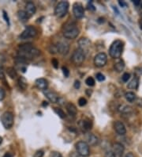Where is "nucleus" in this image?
<instances>
[{"label": "nucleus", "instance_id": "21", "mask_svg": "<svg viewBox=\"0 0 142 157\" xmlns=\"http://www.w3.org/2000/svg\"><path fill=\"white\" fill-rule=\"evenodd\" d=\"M114 67H115V70L117 72H122L124 70V68H125V63H124L122 59H118L117 61L115 63Z\"/></svg>", "mask_w": 142, "mask_h": 157}, {"label": "nucleus", "instance_id": "47", "mask_svg": "<svg viewBox=\"0 0 142 157\" xmlns=\"http://www.w3.org/2000/svg\"><path fill=\"white\" fill-rule=\"evenodd\" d=\"M78 154L75 153V152H72V153L70 154V157H78Z\"/></svg>", "mask_w": 142, "mask_h": 157}, {"label": "nucleus", "instance_id": "39", "mask_svg": "<svg viewBox=\"0 0 142 157\" xmlns=\"http://www.w3.org/2000/svg\"><path fill=\"white\" fill-rule=\"evenodd\" d=\"M88 9L90 10H96V7L94 6V5L93 4V2H89V3H88Z\"/></svg>", "mask_w": 142, "mask_h": 157}, {"label": "nucleus", "instance_id": "10", "mask_svg": "<svg viewBox=\"0 0 142 157\" xmlns=\"http://www.w3.org/2000/svg\"><path fill=\"white\" fill-rule=\"evenodd\" d=\"M55 46H56L57 52L60 53L61 55H66L69 52V50H70V44L66 41H64V40L59 41Z\"/></svg>", "mask_w": 142, "mask_h": 157}, {"label": "nucleus", "instance_id": "53", "mask_svg": "<svg viewBox=\"0 0 142 157\" xmlns=\"http://www.w3.org/2000/svg\"><path fill=\"white\" fill-rule=\"evenodd\" d=\"M141 8H142V2H141Z\"/></svg>", "mask_w": 142, "mask_h": 157}, {"label": "nucleus", "instance_id": "5", "mask_svg": "<svg viewBox=\"0 0 142 157\" xmlns=\"http://www.w3.org/2000/svg\"><path fill=\"white\" fill-rule=\"evenodd\" d=\"M76 149L78 154L82 157H88L90 155V148L87 142L80 140L76 144Z\"/></svg>", "mask_w": 142, "mask_h": 157}, {"label": "nucleus", "instance_id": "19", "mask_svg": "<svg viewBox=\"0 0 142 157\" xmlns=\"http://www.w3.org/2000/svg\"><path fill=\"white\" fill-rule=\"evenodd\" d=\"M87 141L89 145L91 146H96L100 143V140H99L98 136H96L93 133H90V134L88 135Z\"/></svg>", "mask_w": 142, "mask_h": 157}, {"label": "nucleus", "instance_id": "17", "mask_svg": "<svg viewBox=\"0 0 142 157\" xmlns=\"http://www.w3.org/2000/svg\"><path fill=\"white\" fill-rule=\"evenodd\" d=\"M35 84H36V87L40 90H47V87H48V82L46 78H37L35 82Z\"/></svg>", "mask_w": 142, "mask_h": 157}, {"label": "nucleus", "instance_id": "14", "mask_svg": "<svg viewBox=\"0 0 142 157\" xmlns=\"http://www.w3.org/2000/svg\"><path fill=\"white\" fill-rule=\"evenodd\" d=\"M125 147L121 143H115L113 144V152L115 157H122Z\"/></svg>", "mask_w": 142, "mask_h": 157}, {"label": "nucleus", "instance_id": "23", "mask_svg": "<svg viewBox=\"0 0 142 157\" xmlns=\"http://www.w3.org/2000/svg\"><path fill=\"white\" fill-rule=\"evenodd\" d=\"M17 17H18V19L21 21H22V22H25L29 18L25 10H19L17 12Z\"/></svg>", "mask_w": 142, "mask_h": 157}, {"label": "nucleus", "instance_id": "35", "mask_svg": "<svg viewBox=\"0 0 142 157\" xmlns=\"http://www.w3.org/2000/svg\"><path fill=\"white\" fill-rule=\"evenodd\" d=\"M2 13H2V15H3L4 20L6 21V23H7V25H9V17H8L7 13H6L5 10H3V11H2Z\"/></svg>", "mask_w": 142, "mask_h": 157}, {"label": "nucleus", "instance_id": "50", "mask_svg": "<svg viewBox=\"0 0 142 157\" xmlns=\"http://www.w3.org/2000/svg\"><path fill=\"white\" fill-rule=\"evenodd\" d=\"M43 105H44V106H47V105H48V103H47V101H43Z\"/></svg>", "mask_w": 142, "mask_h": 157}, {"label": "nucleus", "instance_id": "42", "mask_svg": "<svg viewBox=\"0 0 142 157\" xmlns=\"http://www.w3.org/2000/svg\"><path fill=\"white\" fill-rule=\"evenodd\" d=\"M137 104L139 105V106H142V99L141 98H137Z\"/></svg>", "mask_w": 142, "mask_h": 157}, {"label": "nucleus", "instance_id": "32", "mask_svg": "<svg viewBox=\"0 0 142 157\" xmlns=\"http://www.w3.org/2000/svg\"><path fill=\"white\" fill-rule=\"evenodd\" d=\"M6 97V92L2 87L0 86V101H2V100L5 98Z\"/></svg>", "mask_w": 142, "mask_h": 157}, {"label": "nucleus", "instance_id": "6", "mask_svg": "<svg viewBox=\"0 0 142 157\" xmlns=\"http://www.w3.org/2000/svg\"><path fill=\"white\" fill-rule=\"evenodd\" d=\"M70 4L67 1H62L57 4L55 9V14L59 17H64L68 12Z\"/></svg>", "mask_w": 142, "mask_h": 157}, {"label": "nucleus", "instance_id": "18", "mask_svg": "<svg viewBox=\"0 0 142 157\" xmlns=\"http://www.w3.org/2000/svg\"><path fill=\"white\" fill-rule=\"evenodd\" d=\"M36 11V6L34 5V3L32 2H27L26 6H25V12L27 13L28 17H32V15H34Z\"/></svg>", "mask_w": 142, "mask_h": 157}, {"label": "nucleus", "instance_id": "46", "mask_svg": "<svg viewBox=\"0 0 142 157\" xmlns=\"http://www.w3.org/2000/svg\"><path fill=\"white\" fill-rule=\"evenodd\" d=\"M125 157H135V156L132 152H129V153H127L126 155H125Z\"/></svg>", "mask_w": 142, "mask_h": 157}, {"label": "nucleus", "instance_id": "51", "mask_svg": "<svg viewBox=\"0 0 142 157\" xmlns=\"http://www.w3.org/2000/svg\"><path fill=\"white\" fill-rule=\"evenodd\" d=\"M140 29H142V19L140 21Z\"/></svg>", "mask_w": 142, "mask_h": 157}, {"label": "nucleus", "instance_id": "52", "mask_svg": "<svg viewBox=\"0 0 142 157\" xmlns=\"http://www.w3.org/2000/svg\"><path fill=\"white\" fill-rule=\"evenodd\" d=\"M2 138L0 136V144H2Z\"/></svg>", "mask_w": 142, "mask_h": 157}, {"label": "nucleus", "instance_id": "3", "mask_svg": "<svg viewBox=\"0 0 142 157\" xmlns=\"http://www.w3.org/2000/svg\"><path fill=\"white\" fill-rule=\"evenodd\" d=\"M80 30L75 23H70L65 25L63 30V36L66 39H75L79 35Z\"/></svg>", "mask_w": 142, "mask_h": 157}, {"label": "nucleus", "instance_id": "2", "mask_svg": "<svg viewBox=\"0 0 142 157\" xmlns=\"http://www.w3.org/2000/svg\"><path fill=\"white\" fill-rule=\"evenodd\" d=\"M123 46H124V44L122 40H115L111 44L110 49H109V54H110L111 57L115 59H120L122 54Z\"/></svg>", "mask_w": 142, "mask_h": 157}, {"label": "nucleus", "instance_id": "43", "mask_svg": "<svg viewBox=\"0 0 142 157\" xmlns=\"http://www.w3.org/2000/svg\"><path fill=\"white\" fill-rule=\"evenodd\" d=\"M118 4H119L120 6H122V7H125V6H126V2H123V1H118Z\"/></svg>", "mask_w": 142, "mask_h": 157}, {"label": "nucleus", "instance_id": "29", "mask_svg": "<svg viewBox=\"0 0 142 157\" xmlns=\"http://www.w3.org/2000/svg\"><path fill=\"white\" fill-rule=\"evenodd\" d=\"M85 83L89 86H93L95 85V80L93 77H88L85 80Z\"/></svg>", "mask_w": 142, "mask_h": 157}, {"label": "nucleus", "instance_id": "54", "mask_svg": "<svg viewBox=\"0 0 142 157\" xmlns=\"http://www.w3.org/2000/svg\"><path fill=\"white\" fill-rule=\"evenodd\" d=\"M141 17H142V13H141Z\"/></svg>", "mask_w": 142, "mask_h": 157}, {"label": "nucleus", "instance_id": "11", "mask_svg": "<svg viewBox=\"0 0 142 157\" xmlns=\"http://www.w3.org/2000/svg\"><path fill=\"white\" fill-rule=\"evenodd\" d=\"M73 13L77 19H81L85 15V10L82 4L74 3L73 6Z\"/></svg>", "mask_w": 142, "mask_h": 157}, {"label": "nucleus", "instance_id": "15", "mask_svg": "<svg viewBox=\"0 0 142 157\" xmlns=\"http://www.w3.org/2000/svg\"><path fill=\"white\" fill-rule=\"evenodd\" d=\"M44 95L47 97V99L49 100L51 102H52V103H56V102H58V101H59V95H58L57 93H55V92L51 91V90H45L44 91Z\"/></svg>", "mask_w": 142, "mask_h": 157}, {"label": "nucleus", "instance_id": "40", "mask_svg": "<svg viewBox=\"0 0 142 157\" xmlns=\"http://www.w3.org/2000/svg\"><path fill=\"white\" fill-rule=\"evenodd\" d=\"M105 157H115V155L112 151H108L105 154Z\"/></svg>", "mask_w": 142, "mask_h": 157}, {"label": "nucleus", "instance_id": "8", "mask_svg": "<svg viewBox=\"0 0 142 157\" xmlns=\"http://www.w3.org/2000/svg\"><path fill=\"white\" fill-rule=\"evenodd\" d=\"M85 58V52L80 48L76 49L72 55V61L75 63L76 65H81L84 62Z\"/></svg>", "mask_w": 142, "mask_h": 157}, {"label": "nucleus", "instance_id": "26", "mask_svg": "<svg viewBox=\"0 0 142 157\" xmlns=\"http://www.w3.org/2000/svg\"><path fill=\"white\" fill-rule=\"evenodd\" d=\"M17 83H18L19 87L22 90H25L28 86V83H27V80L25 79L24 77H20L18 78V81H17Z\"/></svg>", "mask_w": 142, "mask_h": 157}, {"label": "nucleus", "instance_id": "31", "mask_svg": "<svg viewBox=\"0 0 142 157\" xmlns=\"http://www.w3.org/2000/svg\"><path fill=\"white\" fill-rule=\"evenodd\" d=\"M78 104H79L80 106H84L87 104V100L85 99L84 97H82V98H80L79 100H78Z\"/></svg>", "mask_w": 142, "mask_h": 157}, {"label": "nucleus", "instance_id": "12", "mask_svg": "<svg viewBox=\"0 0 142 157\" xmlns=\"http://www.w3.org/2000/svg\"><path fill=\"white\" fill-rule=\"evenodd\" d=\"M114 128H115V132L120 136H124L126 133V128L125 124H123L122 121H115V124H114Z\"/></svg>", "mask_w": 142, "mask_h": 157}, {"label": "nucleus", "instance_id": "49", "mask_svg": "<svg viewBox=\"0 0 142 157\" xmlns=\"http://www.w3.org/2000/svg\"><path fill=\"white\" fill-rule=\"evenodd\" d=\"M104 21H105V20H104V18H103V17H100V18H99V20H98V22L99 23H102V22H104Z\"/></svg>", "mask_w": 142, "mask_h": 157}, {"label": "nucleus", "instance_id": "34", "mask_svg": "<svg viewBox=\"0 0 142 157\" xmlns=\"http://www.w3.org/2000/svg\"><path fill=\"white\" fill-rule=\"evenodd\" d=\"M44 151H42V150H38V151H36V152H35L33 157H43L44 156Z\"/></svg>", "mask_w": 142, "mask_h": 157}, {"label": "nucleus", "instance_id": "44", "mask_svg": "<svg viewBox=\"0 0 142 157\" xmlns=\"http://www.w3.org/2000/svg\"><path fill=\"white\" fill-rule=\"evenodd\" d=\"M13 155L12 153H10V152H6V153L2 157H13Z\"/></svg>", "mask_w": 142, "mask_h": 157}, {"label": "nucleus", "instance_id": "28", "mask_svg": "<svg viewBox=\"0 0 142 157\" xmlns=\"http://www.w3.org/2000/svg\"><path fill=\"white\" fill-rule=\"evenodd\" d=\"M54 110H55V113L57 115H59V117H61V118L63 119L66 117V114H65L64 111L62 109H60V108H55Z\"/></svg>", "mask_w": 142, "mask_h": 157}, {"label": "nucleus", "instance_id": "20", "mask_svg": "<svg viewBox=\"0 0 142 157\" xmlns=\"http://www.w3.org/2000/svg\"><path fill=\"white\" fill-rule=\"evenodd\" d=\"M66 110H67V112H68L69 114H70V116H73V117L76 116V114L78 113L77 107H76L74 104L71 103V102H69V103L66 104Z\"/></svg>", "mask_w": 142, "mask_h": 157}, {"label": "nucleus", "instance_id": "24", "mask_svg": "<svg viewBox=\"0 0 142 157\" xmlns=\"http://www.w3.org/2000/svg\"><path fill=\"white\" fill-rule=\"evenodd\" d=\"M118 109V110H119V111L121 112V113H122V114H130L131 112H132V108H131L130 106H128V105H120Z\"/></svg>", "mask_w": 142, "mask_h": 157}, {"label": "nucleus", "instance_id": "25", "mask_svg": "<svg viewBox=\"0 0 142 157\" xmlns=\"http://www.w3.org/2000/svg\"><path fill=\"white\" fill-rule=\"evenodd\" d=\"M125 98L127 101H129V102H133V101H136L137 96L133 92L129 91V92H126V93L125 94Z\"/></svg>", "mask_w": 142, "mask_h": 157}, {"label": "nucleus", "instance_id": "16", "mask_svg": "<svg viewBox=\"0 0 142 157\" xmlns=\"http://www.w3.org/2000/svg\"><path fill=\"white\" fill-rule=\"evenodd\" d=\"M78 125L83 131H89L93 127V123L89 119H82L78 122Z\"/></svg>", "mask_w": 142, "mask_h": 157}, {"label": "nucleus", "instance_id": "27", "mask_svg": "<svg viewBox=\"0 0 142 157\" xmlns=\"http://www.w3.org/2000/svg\"><path fill=\"white\" fill-rule=\"evenodd\" d=\"M6 73H7L8 75L11 78H16L17 77V71H16V70L13 67H8L6 69Z\"/></svg>", "mask_w": 142, "mask_h": 157}, {"label": "nucleus", "instance_id": "45", "mask_svg": "<svg viewBox=\"0 0 142 157\" xmlns=\"http://www.w3.org/2000/svg\"><path fill=\"white\" fill-rule=\"evenodd\" d=\"M133 2L135 6H138L139 4L140 3V0H134V1H133Z\"/></svg>", "mask_w": 142, "mask_h": 157}, {"label": "nucleus", "instance_id": "1", "mask_svg": "<svg viewBox=\"0 0 142 157\" xmlns=\"http://www.w3.org/2000/svg\"><path fill=\"white\" fill-rule=\"evenodd\" d=\"M40 55V51L31 44H20L18 48V56L25 59H32Z\"/></svg>", "mask_w": 142, "mask_h": 157}, {"label": "nucleus", "instance_id": "38", "mask_svg": "<svg viewBox=\"0 0 142 157\" xmlns=\"http://www.w3.org/2000/svg\"><path fill=\"white\" fill-rule=\"evenodd\" d=\"M51 157H63V155L58 151H52L51 154Z\"/></svg>", "mask_w": 142, "mask_h": 157}, {"label": "nucleus", "instance_id": "22", "mask_svg": "<svg viewBox=\"0 0 142 157\" xmlns=\"http://www.w3.org/2000/svg\"><path fill=\"white\" fill-rule=\"evenodd\" d=\"M138 85H139V78L138 77H134V78H133L132 80L128 83L127 85V87L129 89H137L138 87Z\"/></svg>", "mask_w": 142, "mask_h": 157}, {"label": "nucleus", "instance_id": "9", "mask_svg": "<svg viewBox=\"0 0 142 157\" xmlns=\"http://www.w3.org/2000/svg\"><path fill=\"white\" fill-rule=\"evenodd\" d=\"M107 62V56L104 52H100L95 56L94 63L98 67H102L106 65Z\"/></svg>", "mask_w": 142, "mask_h": 157}, {"label": "nucleus", "instance_id": "33", "mask_svg": "<svg viewBox=\"0 0 142 157\" xmlns=\"http://www.w3.org/2000/svg\"><path fill=\"white\" fill-rule=\"evenodd\" d=\"M96 79L100 82H102V81L105 80V76L103 75L102 73H97L96 74Z\"/></svg>", "mask_w": 142, "mask_h": 157}, {"label": "nucleus", "instance_id": "7", "mask_svg": "<svg viewBox=\"0 0 142 157\" xmlns=\"http://www.w3.org/2000/svg\"><path fill=\"white\" fill-rule=\"evenodd\" d=\"M37 29L32 25H28L25 27L22 33L19 35V38L21 40H27L29 38H33L37 35Z\"/></svg>", "mask_w": 142, "mask_h": 157}, {"label": "nucleus", "instance_id": "30", "mask_svg": "<svg viewBox=\"0 0 142 157\" xmlns=\"http://www.w3.org/2000/svg\"><path fill=\"white\" fill-rule=\"evenodd\" d=\"M129 78H130V74H129V73H124L122 75V80L124 82H128V80H129Z\"/></svg>", "mask_w": 142, "mask_h": 157}, {"label": "nucleus", "instance_id": "13", "mask_svg": "<svg viewBox=\"0 0 142 157\" xmlns=\"http://www.w3.org/2000/svg\"><path fill=\"white\" fill-rule=\"evenodd\" d=\"M78 43L79 48L82 50L84 52H85V51H87L89 47H90V45H91V41L87 37H82V38L78 40Z\"/></svg>", "mask_w": 142, "mask_h": 157}, {"label": "nucleus", "instance_id": "36", "mask_svg": "<svg viewBox=\"0 0 142 157\" xmlns=\"http://www.w3.org/2000/svg\"><path fill=\"white\" fill-rule=\"evenodd\" d=\"M62 70H63V75H65V77H68L69 75H70V71H69L68 68H67V67H63Z\"/></svg>", "mask_w": 142, "mask_h": 157}, {"label": "nucleus", "instance_id": "41", "mask_svg": "<svg viewBox=\"0 0 142 157\" xmlns=\"http://www.w3.org/2000/svg\"><path fill=\"white\" fill-rule=\"evenodd\" d=\"M74 87L76 89H79L81 87V82H80L79 80H76L74 82Z\"/></svg>", "mask_w": 142, "mask_h": 157}, {"label": "nucleus", "instance_id": "48", "mask_svg": "<svg viewBox=\"0 0 142 157\" xmlns=\"http://www.w3.org/2000/svg\"><path fill=\"white\" fill-rule=\"evenodd\" d=\"M92 90H86V94H88V95H89V97H90V96H91V94H92Z\"/></svg>", "mask_w": 142, "mask_h": 157}, {"label": "nucleus", "instance_id": "4", "mask_svg": "<svg viewBox=\"0 0 142 157\" xmlns=\"http://www.w3.org/2000/svg\"><path fill=\"white\" fill-rule=\"evenodd\" d=\"M13 121H14V117L11 112H4L1 116V122L6 129H9L13 127V122H14Z\"/></svg>", "mask_w": 142, "mask_h": 157}, {"label": "nucleus", "instance_id": "37", "mask_svg": "<svg viewBox=\"0 0 142 157\" xmlns=\"http://www.w3.org/2000/svg\"><path fill=\"white\" fill-rule=\"evenodd\" d=\"M51 63H52V65L54 66L55 68H58V67H59V61H58L55 58L52 59V60H51Z\"/></svg>", "mask_w": 142, "mask_h": 157}]
</instances>
